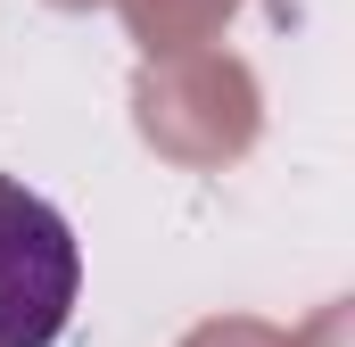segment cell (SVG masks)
Returning <instances> with one entry per match:
<instances>
[{
	"instance_id": "cell-1",
	"label": "cell",
	"mask_w": 355,
	"mask_h": 347,
	"mask_svg": "<svg viewBox=\"0 0 355 347\" xmlns=\"http://www.w3.org/2000/svg\"><path fill=\"white\" fill-rule=\"evenodd\" d=\"M83 298V240L75 223L0 174V347H50Z\"/></svg>"
}]
</instances>
